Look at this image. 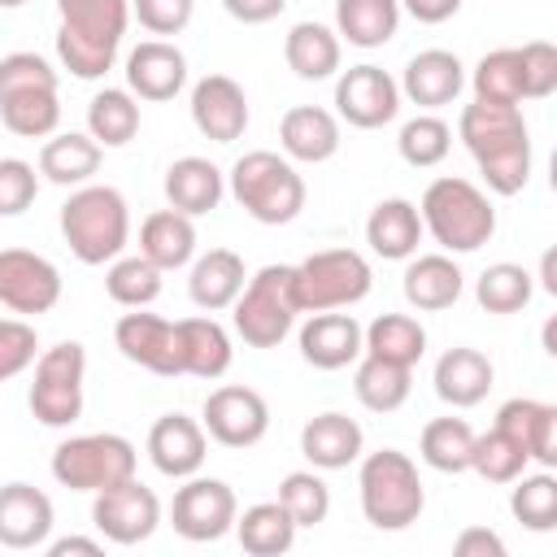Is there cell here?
Masks as SVG:
<instances>
[{
  "label": "cell",
  "mask_w": 557,
  "mask_h": 557,
  "mask_svg": "<svg viewBox=\"0 0 557 557\" xmlns=\"http://www.w3.org/2000/svg\"><path fill=\"white\" fill-rule=\"evenodd\" d=\"M209 457V435L196 418L187 413H161L148 431V461L165 474V479H191L200 474Z\"/></svg>",
  "instance_id": "18"
},
{
  "label": "cell",
  "mask_w": 557,
  "mask_h": 557,
  "mask_svg": "<svg viewBox=\"0 0 557 557\" xmlns=\"http://www.w3.org/2000/svg\"><path fill=\"white\" fill-rule=\"evenodd\" d=\"M409 387H413L409 366H396V361H383V357H370V352L357 361L352 392L370 413H396L409 400Z\"/></svg>",
  "instance_id": "38"
},
{
  "label": "cell",
  "mask_w": 557,
  "mask_h": 557,
  "mask_svg": "<svg viewBox=\"0 0 557 557\" xmlns=\"http://www.w3.org/2000/svg\"><path fill=\"white\" fill-rule=\"evenodd\" d=\"M222 196H226V174L209 157H178L165 170V200H170V209H178L187 218L218 209Z\"/></svg>",
  "instance_id": "30"
},
{
  "label": "cell",
  "mask_w": 557,
  "mask_h": 557,
  "mask_svg": "<svg viewBox=\"0 0 557 557\" xmlns=\"http://www.w3.org/2000/svg\"><path fill=\"white\" fill-rule=\"evenodd\" d=\"M178 326V357H183V374L191 379H222L231 370V335L222 322L213 318H183Z\"/></svg>",
  "instance_id": "33"
},
{
  "label": "cell",
  "mask_w": 557,
  "mask_h": 557,
  "mask_svg": "<svg viewBox=\"0 0 557 557\" xmlns=\"http://www.w3.org/2000/svg\"><path fill=\"white\" fill-rule=\"evenodd\" d=\"M191 122L213 144H235L248 131V96L231 74H205L191 87Z\"/></svg>",
  "instance_id": "17"
},
{
  "label": "cell",
  "mask_w": 557,
  "mask_h": 557,
  "mask_svg": "<svg viewBox=\"0 0 557 557\" xmlns=\"http://www.w3.org/2000/svg\"><path fill=\"white\" fill-rule=\"evenodd\" d=\"M226 187H231L235 205L261 226H287L305 209V178H300L296 161H287L270 148L244 152L231 165Z\"/></svg>",
  "instance_id": "5"
},
{
  "label": "cell",
  "mask_w": 557,
  "mask_h": 557,
  "mask_svg": "<svg viewBox=\"0 0 557 557\" xmlns=\"http://www.w3.org/2000/svg\"><path fill=\"white\" fill-rule=\"evenodd\" d=\"M139 257H148L161 274L191 265L196 257V222L178 209H157L139 226Z\"/></svg>",
  "instance_id": "31"
},
{
  "label": "cell",
  "mask_w": 557,
  "mask_h": 557,
  "mask_svg": "<svg viewBox=\"0 0 557 557\" xmlns=\"http://www.w3.org/2000/svg\"><path fill=\"white\" fill-rule=\"evenodd\" d=\"M296 270V300L300 313H322V309H352L357 300L370 296L374 270L357 248H322L309 252Z\"/></svg>",
  "instance_id": "9"
},
{
  "label": "cell",
  "mask_w": 557,
  "mask_h": 557,
  "mask_svg": "<svg viewBox=\"0 0 557 557\" xmlns=\"http://www.w3.org/2000/svg\"><path fill=\"white\" fill-rule=\"evenodd\" d=\"M540 278H544V292H553V296H557V278H553V252H544V261H540Z\"/></svg>",
  "instance_id": "58"
},
{
  "label": "cell",
  "mask_w": 557,
  "mask_h": 557,
  "mask_svg": "<svg viewBox=\"0 0 557 557\" xmlns=\"http://www.w3.org/2000/svg\"><path fill=\"white\" fill-rule=\"evenodd\" d=\"M457 9H461V0H400V13H409L422 26L448 22V17H457Z\"/></svg>",
  "instance_id": "56"
},
{
  "label": "cell",
  "mask_w": 557,
  "mask_h": 557,
  "mask_svg": "<svg viewBox=\"0 0 557 557\" xmlns=\"http://www.w3.org/2000/svg\"><path fill=\"white\" fill-rule=\"evenodd\" d=\"M509 513L527 531H553L557 527V479L548 470H540V474L522 470L509 492Z\"/></svg>",
  "instance_id": "45"
},
{
  "label": "cell",
  "mask_w": 557,
  "mask_h": 557,
  "mask_svg": "<svg viewBox=\"0 0 557 557\" xmlns=\"http://www.w3.org/2000/svg\"><path fill=\"white\" fill-rule=\"evenodd\" d=\"M139 466V453L126 435L117 431H91V435H70L52 453V479L70 492H104L122 479H131Z\"/></svg>",
  "instance_id": "8"
},
{
  "label": "cell",
  "mask_w": 557,
  "mask_h": 557,
  "mask_svg": "<svg viewBox=\"0 0 557 557\" xmlns=\"http://www.w3.org/2000/svg\"><path fill=\"white\" fill-rule=\"evenodd\" d=\"M357 487H361V513H366V522L379 527V531H405V527H413V522L422 518V509H426L422 474H418L413 457L400 453V448L366 453V457H361Z\"/></svg>",
  "instance_id": "6"
},
{
  "label": "cell",
  "mask_w": 557,
  "mask_h": 557,
  "mask_svg": "<svg viewBox=\"0 0 557 557\" xmlns=\"http://www.w3.org/2000/svg\"><path fill=\"white\" fill-rule=\"evenodd\" d=\"M52 500L48 492H39L35 483H4L0 487V548L26 553V548H44L52 535Z\"/></svg>",
  "instance_id": "19"
},
{
  "label": "cell",
  "mask_w": 557,
  "mask_h": 557,
  "mask_svg": "<svg viewBox=\"0 0 557 557\" xmlns=\"http://www.w3.org/2000/svg\"><path fill=\"white\" fill-rule=\"evenodd\" d=\"M418 453L431 470L440 474H461L470 470V453H474V431L466 418H431L422 426V440H418Z\"/></svg>",
  "instance_id": "40"
},
{
  "label": "cell",
  "mask_w": 557,
  "mask_h": 557,
  "mask_svg": "<svg viewBox=\"0 0 557 557\" xmlns=\"http://www.w3.org/2000/svg\"><path fill=\"white\" fill-rule=\"evenodd\" d=\"M492 379H496V370H492L487 352L466 348V344H461V348H448V352L435 361V374H431L435 396H440L444 405H453V409H474L479 400H487Z\"/></svg>",
  "instance_id": "27"
},
{
  "label": "cell",
  "mask_w": 557,
  "mask_h": 557,
  "mask_svg": "<svg viewBox=\"0 0 557 557\" xmlns=\"http://www.w3.org/2000/svg\"><path fill=\"white\" fill-rule=\"evenodd\" d=\"M235 513H239V500L231 492V483L222 479H205V474H191L183 479V487L174 492L170 500V522L183 540L191 544H213L222 540L231 527H235Z\"/></svg>",
  "instance_id": "12"
},
{
  "label": "cell",
  "mask_w": 557,
  "mask_h": 557,
  "mask_svg": "<svg viewBox=\"0 0 557 557\" xmlns=\"http://www.w3.org/2000/svg\"><path fill=\"white\" fill-rule=\"evenodd\" d=\"M222 9L244 26H261V22H274L287 9V0H222Z\"/></svg>",
  "instance_id": "55"
},
{
  "label": "cell",
  "mask_w": 557,
  "mask_h": 557,
  "mask_svg": "<svg viewBox=\"0 0 557 557\" xmlns=\"http://www.w3.org/2000/svg\"><path fill=\"white\" fill-rule=\"evenodd\" d=\"M113 344L126 361L161 374V379H178L183 374V357H178V326L148 313V309H131L117 318L113 326Z\"/></svg>",
  "instance_id": "16"
},
{
  "label": "cell",
  "mask_w": 557,
  "mask_h": 557,
  "mask_svg": "<svg viewBox=\"0 0 557 557\" xmlns=\"http://www.w3.org/2000/svg\"><path fill=\"white\" fill-rule=\"evenodd\" d=\"M400 96L418 109H444L461 96L466 87V65L457 61V52L448 48H426L418 57H409L405 74H400Z\"/></svg>",
  "instance_id": "21"
},
{
  "label": "cell",
  "mask_w": 557,
  "mask_h": 557,
  "mask_svg": "<svg viewBox=\"0 0 557 557\" xmlns=\"http://www.w3.org/2000/svg\"><path fill=\"white\" fill-rule=\"evenodd\" d=\"M57 91V70L39 52H9L0 57V100L13 91Z\"/></svg>",
  "instance_id": "49"
},
{
  "label": "cell",
  "mask_w": 557,
  "mask_h": 557,
  "mask_svg": "<svg viewBox=\"0 0 557 557\" xmlns=\"http://www.w3.org/2000/svg\"><path fill=\"white\" fill-rule=\"evenodd\" d=\"M278 148L287 161L322 165L339 152V117L322 104H292L278 122Z\"/></svg>",
  "instance_id": "23"
},
{
  "label": "cell",
  "mask_w": 557,
  "mask_h": 557,
  "mask_svg": "<svg viewBox=\"0 0 557 557\" xmlns=\"http://www.w3.org/2000/svg\"><path fill=\"white\" fill-rule=\"evenodd\" d=\"M39 196V174L22 157H0V218H17L35 205Z\"/></svg>",
  "instance_id": "51"
},
{
  "label": "cell",
  "mask_w": 557,
  "mask_h": 557,
  "mask_svg": "<svg viewBox=\"0 0 557 557\" xmlns=\"http://www.w3.org/2000/svg\"><path fill=\"white\" fill-rule=\"evenodd\" d=\"M83 379H87V352L74 339H61L35 357V379L26 392L30 413L44 426H74L83 418Z\"/></svg>",
  "instance_id": "10"
},
{
  "label": "cell",
  "mask_w": 557,
  "mask_h": 557,
  "mask_svg": "<svg viewBox=\"0 0 557 557\" xmlns=\"http://www.w3.org/2000/svg\"><path fill=\"white\" fill-rule=\"evenodd\" d=\"M0 122L4 131L22 135V139H48L61 126V100L57 91H13L0 100Z\"/></svg>",
  "instance_id": "43"
},
{
  "label": "cell",
  "mask_w": 557,
  "mask_h": 557,
  "mask_svg": "<svg viewBox=\"0 0 557 557\" xmlns=\"http://www.w3.org/2000/svg\"><path fill=\"white\" fill-rule=\"evenodd\" d=\"M400 26V0H335V35L352 48H383Z\"/></svg>",
  "instance_id": "35"
},
{
  "label": "cell",
  "mask_w": 557,
  "mask_h": 557,
  "mask_svg": "<svg viewBox=\"0 0 557 557\" xmlns=\"http://www.w3.org/2000/svg\"><path fill=\"white\" fill-rule=\"evenodd\" d=\"M139 131V100L126 87H104L87 104V135L100 148H122Z\"/></svg>",
  "instance_id": "39"
},
{
  "label": "cell",
  "mask_w": 557,
  "mask_h": 557,
  "mask_svg": "<svg viewBox=\"0 0 557 557\" xmlns=\"http://www.w3.org/2000/svg\"><path fill=\"white\" fill-rule=\"evenodd\" d=\"M496 431H505L544 470L557 466V405L531 400V396H513V400H505L496 409Z\"/></svg>",
  "instance_id": "22"
},
{
  "label": "cell",
  "mask_w": 557,
  "mask_h": 557,
  "mask_svg": "<svg viewBox=\"0 0 557 557\" xmlns=\"http://www.w3.org/2000/svg\"><path fill=\"white\" fill-rule=\"evenodd\" d=\"M39 339H35V326L22 322V318H0V383L17 379L22 370L35 366V352Z\"/></svg>",
  "instance_id": "52"
},
{
  "label": "cell",
  "mask_w": 557,
  "mask_h": 557,
  "mask_svg": "<svg viewBox=\"0 0 557 557\" xmlns=\"http://www.w3.org/2000/svg\"><path fill=\"white\" fill-rule=\"evenodd\" d=\"M100 157H104V148L91 135H83V131H61L57 135L52 131L39 148V174L57 187H83L100 170Z\"/></svg>",
  "instance_id": "32"
},
{
  "label": "cell",
  "mask_w": 557,
  "mask_h": 557,
  "mask_svg": "<svg viewBox=\"0 0 557 557\" xmlns=\"http://www.w3.org/2000/svg\"><path fill=\"white\" fill-rule=\"evenodd\" d=\"M535 296V283H531V270L518 265V261H496L479 274L474 283V300L487 309V313H518L527 309Z\"/></svg>",
  "instance_id": "42"
},
{
  "label": "cell",
  "mask_w": 557,
  "mask_h": 557,
  "mask_svg": "<svg viewBox=\"0 0 557 557\" xmlns=\"http://www.w3.org/2000/svg\"><path fill=\"white\" fill-rule=\"evenodd\" d=\"M300 357L313 370H344L361 357V322L352 313L339 309H322L309 313V322L300 326Z\"/></svg>",
  "instance_id": "24"
},
{
  "label": "cell",
  "mask_w": 557,
  "mask_h": 557,
  "mask_svg": "<svg viewBox=\"0 0 557 557\" xmlns=\"http://www.w3.org/2000/svg\"><path fill=\"white\" fill-rule=\"evenodd\" d=\"M200 426L213 444L222 448H252L265 440L270 431V405L257 387H244V383H222L205 396V409H200Z\"/></svg>",
  "instance_id": "11"
},
{
  "label": "cell",
  "mask_w": 557,
  "mask_h": 557,
  "mask_svg": "<svg viewBox=\"0 0 557 557\" xmlns=\"http://www.w3.org/2000/svg\"><path fill=\"white\" fill-rule=\"evenodd\" d=\"M91 527H96L109 544H122V548L144 544V540L161 527V500H157L152 487H144V483L131 474V479H122V483L96 492V500H91Z\"/></svg>",
  "instance_id": "13"
},
{
  "label": "cell",
  "mask_w": 557,
  "mask_h": 557,
  "mask_svg": "<svg viewBox=\"0 0 557 557\" xmlns=\"http://www.w3.org/2000/svg\"><path fill=\"white\" fill-rule=\"evenodd\" d=\"M400 113V87L387 70L361 61L335 78V117L357 131H379Z\"/></svg>",
  "instance_id": "14"
},
{
  "label": "cell",
  "mask_w": 557,
  "mask_h": 557,
  "mask_svg": "<svg viewBox=\"0 0 557 557\" xmlns=\"http://www.w3.org/2000/svg\"><path fill=\"white\" fill-rule=\"evenodd\" d=\"M453 553L457 557H505V540L487 527H466L457 540H453Z\"/></svg>",
  "instance_id": "54"
},
{
  "label": "cell",
  "mask_w": 557,
  "mask_h": 557,
  "mask_svg": "<svg viewBox=\"0 0 557 557\" xmlns=\"http://www.w3.org/2000/svg\"><path fill=\"white\" fill-rule=\"evenodd\" d=\"M361 352L413 370L422 361V352H426V331L409 313H379L370 326H361Z\"/></svg>",
  "instance_id": "37"
},
{
  "label": "cell",
  "mask_w": 557,
  "mask_h": 557,
  "mask_svg": "<svg viewBox=\"0 0 557 557\" xmlns=\"http://www.w3.org/2000/svg\"><path fill=\"white\" fill-rule=\"evenodd\" d=\"M61 300V270L30 248H0V305L13 313H48Z\"/></svg>",
  "instance_id": "15"
},
{
  "label": "cell",
  "mask_w": 557,
  "mask_h": 557,
  "mask_svg": "<svg viewBox=\"0 0 557 557\" xmlns=\"http://www.w3.org/2000/svg\"><path fill=\"white\" fill-rule=\"evenodd\" d=\"M57 61L83 83L104 78L117 61L131 0H57Z\"/></svg>",
  "instance_id": "2"
},
{
  "label": "cell",
  "mask_w": 557,
  "mask_h": 557,
  "mask_svg": "<svg viewBox=\"0 0 557 557\" xmlns=\"http://www.w3.org/2000/svg\"><path fill=\"white\" fill-rule=\"evenodd\" d=\"M191 9H196V0H131V13L152 35H178V30H187Z\"/></svg>",
  "instance_id": "53"
},
{
  "label": "cell",
  "mask_w": 557,
  "mask_h": 557,
  "mask_svg": "<svg viewBox=\"0 0 557 557\" xmlns=\"http://www.w3.org/2000/svg\"><path fill=\"white\" fill-rule=\"evenodd\" d=\"M366 244L374 257L383 261H409L422 244V218H418V205L405 200V196H387L370 209L366 218Z\"/></svg>",
  "instance_id": "28"
},
{
  "label": "cell",
  "mask_w": 557,
  "mask_h": 557,
  "mask_svg": "<svg viewBox=\"0 0 557 557\" xmlns=\"http://www.w3.org/2000/svg\"><path fill=\"white\" fill-rule=\"evenodd\" d=\"M26 0H0V9H22Z\"/></svg>",
  "instance_id": "59"
},
{
  "label": "cell",
  "mask_w": 557,
  "mask_h": 557,
  "mask_svg": "<svg viewBox=\"0 0 557 557\" xmlns=\"http://www.w3.org/2000/svg\"><path fill=\"white\" fill-rule=\"evenodd\" d=\"M518 65H522V100H544L557 91V48L548 39L522 44Z\"/></svg>",
  "instance_id": "50"
},
{
  "label": "cell",
  "mask_w": 557,
  "mask_h": 557,
  "mask_svg": "<svg viewBox=\"0 0 557 557\" xmlns=\"http://www.w3.org/2000/svg\"><path fill=\"white\" fill-rule=\"evenodd\" d=\"M418 218H422V231H431V239L444 252H479L496 235V209L487 191L457 174L426 183L418 200Z\"/></svg>",
  "instance_id": "3"
},
{
  "label": "cell",
  "mask_w": 557,
  "mask_h": 557,
  "mask_svg": "<svg viewBox=\"0 0 557 557\" xmlns=\"http://www.w3.org/2000/svg\"><path fill=\"white\" fill-rule=\"evenodd\" d=\"M231 531L239 535V548L248 557H278V553H287L296 544L300 527L292 522V513L278 500H261V505H248L244 513H235Z\"/></svg>",
  "instance_id": "36"
},
{
  "label": "cell",
  "mask_w": 557,
  "mask_h": 557,
  "mask_svg": "<svg viewBox=\"0 0 557 557\" xmlns=\"http://www.w3.org/2000/svg\"><path fill=\"white\" fill-rule=\"evenodd\" d=\"M48 557H70V553H83V557H100V540H87V535H65V540H48L44 544Z\"/></svg>",
  "instance_id": "57"
},
{
  "label": "cell",
  "mask_w": 557,
  "mask_h": 557,
  "mask_svg": "<svg viewBox=\"0 0 557 557\" xmlns=\"http://www.w3.org/2000/svg\"><path fill=\"white\" fill-rule=\"evenodd\" d=\"M339 57H344L339 35H335L331 26H322V22H296V26L287 30V39H283V61H287V70H292L296 78H305V83L331 78V74L339 70Z\"/></svg>",
  "instance_id": "34"
},
{
  "label": "cell",
  "mask_w": 557,
  "mask_h": 557,
  "mask_svg": "<svg viewBox=\"0 0 557 557\" xmlns=\"http://www.w3.org/2000/svg\"><path fill=\"white\" fill-rule=\"evenodd\" d=\"M278 505L292 513L296 527H318L331 513V487L318 470H292L278 483Z\"/></svg>",
  "instance_id": "47"
},
{
  "label": "cell",
  "mask_w": 557,
  "mask_h": 557,
  "mask_svg": "<svg viewBox=\"0 0 557 557\" xmlns=\"http://www.w3.org/2000/svg\"><path fill=\"white\" fill-rule=\"evenodd\" d=\"M461 287H466V274L448 252H426V257L413 252L409 265H405V278H400L405 300L422 313L453 309L461 300Z\"/></svg>",
  "instance_id": "26"
},
{
  "label": "cell",
  "mask_w": 557,
  "mask_h": 557,
  "mask_svg": "<svg viewBox=\"0 0 557 557\" xmlns=\"http://www.w3.org/2000/svg\"><path fill=\"white\" fill-rule=\"evenodd\" d=\"M104 292L122 309H148L161 296V270L148 257H113L104 270Z\"/></svg>",
  "instance_id": "44"
},
{
  "label": "cell",
  "mask_w": 557,
  "mask_h": 557,
  "mask_svg": "<svg viewBox=\"0 0 557 557\" xmlns=\"http://www.w3.org/2000/svg\"><path fill=\"white\" fill-rule=\"evenodd\" d=\"M457 139L474 157L487 191L518 196L531 178V131L513 104H466L457 117Z\"/></svg>",
  "instance_id": "1"
},
{
  "label": "cell",
  "mask_w": 557,
  "mask_h": 557,
  "mask_svg": "<svg viewBox=\"0 0 557 557\" xmlns=\"http://www.w3.org/2000/svg\"><path fill=\"white\" fill-rule=\"evenodd\" d=\"M248 274H244V257L231 252V248H209L205 257L191 261V274H187V296L196 309L205 313H218V309H231L235 296L244 292Z\"/></svg>",
  "instance_id": "29"
},
{
  "label": "cell",
  "mask_w": 557,
  "mask_h": 557,
  "mask_svg": "<svg viewBox=\"0 0 557 557\" xmlns=\"http://www.w3.org/2000/svg\"><path fill=\"white\" fill-rule=\"evenodd\" d=\"M296 270L292 265H261L231 305L235 335L248 348H278L296 326Z\"/></svg>",
  "instance_id": "7"
},
{
  "label": "cell",
  "mask_w": 557,
  "mask_h": 557,
  "mask_svg": "<svg viewBox=\"0 0 557 557\" xmlns=\"http://www.w3.org/2000/svg\"><path fill=\"white\" fill-rule=\"evenodd\" d=\"M187 83V57L170 39H144L126 52V91L135 100H174Z\"/></svg>",
  "instance_id": "20"
},
{
  "label": "cell",
  "mask_w": 557,
  "mask_h": 557,
  "mask_svg": "<svg viewBox=\"0 0 557 557\" xmlns=\"http://www.w3.org/2000/svg\"><path fill=\"white\" fill-rule=\"evenodd\" d=\"M61 235L70 244V252L83 265H104L113 257H122L126 239H131V209L126 196L109 183H83L70 191V200L61 205Z\"/></svg>",
  "instance_id": "4"
},
{
  "label": "cell",
  "mask_w": 557,
  "mask_h": 557,
  "mask_svg": "<svg viewBox=\"0 0 557 557\" xmlns=\"http://www.w3.org/2000/svg\"><path fill=\"white\" fill-rule=\"evenodd\" d=\"M396 148H400L405 165L431 170V165H440V161L448 157V148H453V126H448L444 117H435V113H418V117H409V122L400 126Z\"/></svg>",
  "instance_id": "46"
},
{
  "label": "cell",
  "mask_w": 557,
  "mask_h": 557,
  "mask_svg": "<svg viewBox=\"0 0 557 557\" xmlns=\"http://www.w3.org/2000/svg\"><path fill=\"white\" fill-rule=\"evenodd\" d=\"M474 100L483 104H513L522 109V65H518V48H496L483 52L474 74H470Z\"/></svg>",
  "instance_id": "41"
},
{
  "label": "cell",
  "mask_w": 557,
  "mask_h": 557,
  "mask_svg": "<svg viewBox=\"0 0 557 557\" xmlns=\"http://www.w3.org/2000/svg\"><path fill=\"white\" fill-rule=\"evenodd\" d=\"M361 448L366 431L357 426V418L339 409H326L300 426V453L313 470H348L352 461H361Z\"/></svg>",
  "instance_id": "25"
},
{
  "label": "cell",
  "mask_w": 557,
  "mask_h": 557,
  "mask_svg": "<svg viewBox=\"0 0 557 557\" xmlns=\"http://www.w3.org/2000/svg\"><path fill=\"white\" fill-rule=\"evenodd\" d=\"M527 453L505 435V431H483V435H474V453H470V470L479 474V479H487V483H513L522 470H527Z\"/></svg>",
  "instance_id": "48"
}]
</instances>
